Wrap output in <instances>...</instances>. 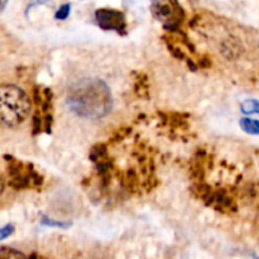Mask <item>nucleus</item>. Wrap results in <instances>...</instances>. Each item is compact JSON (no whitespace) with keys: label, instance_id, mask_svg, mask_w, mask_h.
Listing matches in <instances>:
<instances>
[{"label":"nucleus","instance_id":"obj_6","mask_svg":"<svg viewBox=\"0 0 259 259\" xmlns=\"http://www.w3.org/2000/svg\"><path fill=\"white\" fill-rule=\"evenodd\" d=\"M240 127L244 131H247L248 134H253L257 135L259 134V122L254 119H249V118H244L240 120Z\"/></svg>","mask_w":259,"mask_h":259},{"label":"nucleus","instance_id":"obj_7","mask_svg":"<svg viewBox=\"0 0 259 259\" xmlns=\"http://www.w3.org/2000/svg\"><path fill=\"white\" fill-rule=\"evenodd\" d=\"M242 111L244 114H259V101L257 100H247L242 104Z\"/></svg>","mask_w":259,"mask_h":259},{"label":"nucleus","instance_id":"obj_12","mask_svg":"<svg viewBox=\"0 0 259 259\" xmlns=\"http://www.w3.org/2000/svg\"><path fill=\"white\" fill-rule=\"evenodd\" d=\"M5 4H6V0H1V9L5 8Z\"/></svg>","mask_w":259,"mask_h":259},{"label":"nucleus","instance_id":"obj_11","mask_svg":"<svg viewBox=\"0 0 259 259\" xmlns=\"http://www.w3.org/2000/svg\"><path fill=\"white\" fill-rule=\"evenodd\" d=\"M42 224L48 225V226H60V228H67L69 224H63V222H56L53 220H48V219H43Z\"/></svg>","mask_w":259,"mask_h":259},{"label":"nucleus","instance_id":"obj_9","mask_svg":"<svg viewBox=\"0 0 259 259\" xmlns=\"http://www.w3.org/2000/svg\"><path fill=\"white\" fill-rule=\"evenodd\" d=\"M70 10H71L70 4H65V5H62L60 8V10H58L57 14H56V18H57V19H66V18L69 17Z\"/></svg>","mask_w":259,"mask_h":259},{"label":"nucleus","instance_id":"obj_8","mask_svg":"<svg viewBox=\"0 0 259 259\" xmlns=\"http://www.w3.org/2000/svg\"><path fill=\"white\" fill-rule=\"evenodd\" d=\"M1 258H19V257H26L20 252H15L14 249H8V248H1Z\"/></svg>","mask_w":259,"mask_h":259},{"label":"nucleus","instance_id":"obj_3","mask_svg":"<svg viewBox=\"0 0 259 259\" xmlns=\"http://www.w3.org/2000/svg\"><path fill=\"white\" fill-rule=\"evenodd\" d=\"M152 13L167 29L176 31L183 20V9L177 0H153Z\"/></svg>","mask_w":259,"mask_h":259},{"label":"nucleus","instance_id":"obj_4","mask_svg":"<svg viewBox=\"0 0 259 259\" xmlns=\"http://www.w3.org/2000/svg\"><path fill=\"white\" fill-rule=\"evenodd\" d=\"M13 163L9 166V185L14 187L15 190L20 188L32 187L37 186L42 182L40 174L33 170L29 165H24L22 162L12 160Z\"/></svg>","mask_w":259,"mask_h":259},{"label":"nucleus","instance_id":"obj_10","mask_svg":"<svg viewBox=\"0 0 259 259\" xmlns=\"http://www.w3.org/2000/svg\"><path fill=\"white\" fill-rule=\"evenodd\" d=\"M13 230H14V226H13V225H6V226H4V228L1 229V231H0V238H1V239H5L6 236L13 233Z\"/></svg>","mask_w":259,"mask_h":259},{"label":"nucleus","instance_id":"obj_2","mask_svg":"<svg viewBox=\"0 0 259 259\" xmlns=\"http://www.w3.org/2000/svg\"><path fill=\"white\" fill-rule=\"evenodd\" d=\"M31 111L28 95L14 85L0 87V117L4 126L15 128L24 122Z\"/></svg>","mask_w":259,"mask_h":259},{"label":"nucleus","instance_id":"obj_5","mask_svg":"<svg viewBox=\"0 0 259 259\" xmlns=\"http://www.w3.org/2000/svg\"><path fill=\"white\" fill-rule=\"evenodd\" d=\"M96 20L99 26L104 29L124 33L126 29V18L124 14L115 9H99L96 12Z\"/></svg>","mask_w":259,"mask_h":259},{"label":"nucleus","instance_id":"obj_1","mask_svg":"<svg viewBox=\"0 0 259 259\" xmlns=\"http://www.w3.org/2000/svg\"><path fill=\"white\" fill-rule=\"evenodd\" d=\"M70 109L77 115L97 119L111 109V95L108 86L99 79H86L74 86L69 95Z\"/></svg>","mask_w":259,"mask_h":259}]
</instances>
